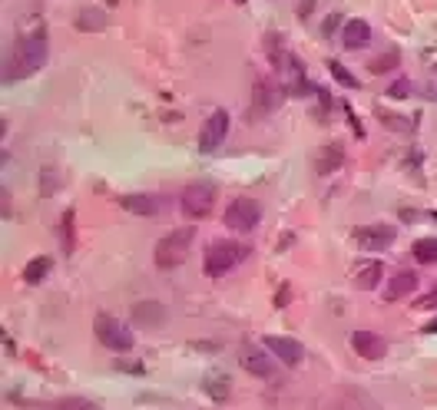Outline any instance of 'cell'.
<instances>
[{
	"instance_id": "6da1fadb",
	"label": "cell",
	"mask_w": 437,
	"mask_h": 410,
	"mask_svg": "<svg viewBox=\"0 0 437 410\" xmlns=\"http://www.w3.org/2000/svg\"><path fill=\"white\" fill-rule=\"evenodd\" d=\"M47 53H50V43H47V30L43 27L17 37V43L10 47L7 60H3V83H17V80H27L37 70H43Z\"/></svg>"
},
{
	"instance_id": "7a4b0ae2",
	"label": "cell",
	"mask_w": 437,
	"mask_h": 410,
	"mask_svg": "<svg viewBox=\"0 0 437 410\" xmlns=\"http://www.w3.org/2000/svg\"><path fill=\"white\" fill-rule=\"evenodd\" d=\"M249 258V245H242V242H232V238H215L206 245L202 251V268L209 278H222L225 272H232L236 265Z\"/></svg>"
},
{
	"instance_id": "3957f363",
	"label": "cell",
	"mask_w": 437,
	"mask_h": 410,
	"mask_svg": "<svg viewBox=\"0 0 437 410\" xmlns=\"http://www.w3.org/2000/svg\"><path fill=\"white\" fill-rule=\"evenodd\" d=\"M196 238V225H182V228H173L169 235H163L156 242V265L159 268H175L182 265L189 255V245Z\"/></svg>"
},
{
	"instance_id": "277c9868",
	"label": "cell",
	"mask_w": 437,
	"mask_h": 410,
	"mask_svg": "<svg viewBox=\"0 0 437 410\" xmlns=\"http://www.w3.org/2000/svg\"><path fill=\"white\" fill-rule=\"evenodd\" d=\"M278 93H285L282 83H275V80H268V76H259V80H255L249 110H245L249 123H262V119H268V116L278 110Z\"/></svg>"
},
{
	"instance_id": "5b68a950",
	"label": "cell",
	"mask_w": 437,
	"mask_h": 410,
	"mask_svg": "<svg viewBox=\"0 0 437 410\" xmlns=\"http://www.w3.org/2000/svg\"><path fill=\"white\" fill-rule=\"evenodd\" d=\"M93 331H96V341H100L103 348L116 351V354H126V351H133V344H136L133 331H129L123 321H116L113 314H96Z\"/></svg>"
},
{
	"instance_id": "8992f818",
	"label": "cell",
	"mask_w": 437,
	"mask_h": 410,
	"mask_svg": "<svg viewBox=\"0 0 437 410\" xmlns=\"http://www.w3.org/2000/svg\"><path fill=\"white\" fill-rule=\"evenodd\" d=\"M179 209L186 219L192 222H199L206 215H213L215 209V189L209 182H192V186L182 189V196H179Z\"/></svg>"
},
{
	"instance_id": "52a82bcc",
	"label": "cell",
	"mask_w": 437,
	"mask_h": 410,
	"mask_svg": "<svg viewBox=\"0 0 437 410\" xmlns=\"http://www.w3.org/2000/svg\"><path fill=\"white\" fill-rule=\"evenodd\" d=\"M259 222H262V209H259V202L255 199L238 196V199L229 202V209H225V225H229L232 232H252Z\"/></svg>"
},
{
	"instance_id": "ba28073f",
	"label": "cell",
	"mask_w": 437,
	"mask_h": 410,
	"mask_svg": "<svg viewBox=\"0 0 437 410\" xmlns=\"http://www.w3.org/2000/svg\"><path fill=\"white\" fill-rule=\"evenodd\" d=\"M394 225H385V222H371V225H361L358 232H354V245L361 251H385L394 245Z\"/></svg>"
},
{
	"instance_id": "9c48e42d",
	"label": "cell",
	"mask_w": 437,
	"mask_h": 410,
	"mask_svg": "<svg viewBox=\"0 0 437 410\" xmlns=\"http://www.w3.org/2000/svg\"><path fill=\"white\" fill-rule=\"evenodd\" d=\"M225 136H229V112L213 110L209 112V119H206L202 129H199V152H206V156L215 152L225 142Z\"/></svg>"
},
{
	"instance_id": "30bf717a",
	"label": "cell",
	"mask_w": 437,
	"mask_h": 410,
	"mask_svg": "<svg viewBox=\"0 0 437 410\" xmlns=\"http://www.w3.org/2000/svg\"><path fill=\"white\" fill-rule=\"evenodd\" d=\"M265 351H268L275 360H282L285 367H299L301 358H305V348H301L299 341H295V337H282V335L265 337Z\"/></svg>"
},
{
	"instance_id": "8fae6325",
	"label": "cell",
	"mask_w": 437,
	"mask_h": 410,
	"mask_svg": "<svg viewBox=\"0 0 437 410\" xmlns=\"http://www.w3.org/2000/svg\"><path fill=\"white\" fill-rule=\"evenodd\" d=\"M238 364H242L252 377H262V381H268V377L275 374V358L268 354V351H262V348H252V344H249V348H242Z\"/></svg>"
},
{
	"instance_id": "7c38bea8",
	"label": "cell",
	"mask_w": 437,
	"mask_h": 410,
	"mask_svg": "<svg viewBox=\"0 0 437 410\" xmlns=\"http://www.w3.org/2000/svg\"><path fill=\"white\" fill-rule=\"evenodd\" d=\"M351 348L364 360H381L387 354V341L375 331H351Z\"/></svg>"
},
{
	"instance_id": "4fadbf2b",
	"label": "cell",
	"mask_w": 437,
	"mask_h": 410,
	"mask_svg": "<svg viewBox=\"0 0 437 410\" xmlns=\"http://www.w3.org/2000/svg\"><path fill=\"white\" fill-rule=\"evenodd\" d=\"M120 209L133 212V215H143V219H152V215H159V209H163V202H159V196H146V192H126V196H120Z\"/></svg>"
},
{
	"instance_id": "5bb4252c",
	"label": "cell",
	"mask_w": 437,
	"mask_h": 410,
	"mask_svg": "<svg viewBox=\"0 0 437 410\" xmlns=\"http://www.w3.org/2000/svg\"><path fill=\"white\" fill-rule=\"evenodd\" d=\"M414 291H417V274L408 272V268H401L391 278H385V301H404Z\"/></svg>"
},
{
	"instance_id": "9a60e30c",
	"label": "cell",
	"mask_w": 437,
	"mask_h": 410,
	"mask_svg": "<svg viewBox=\"0 0 437 410\" xmlns=\"http://www.w3.org/2000/svg\"><path fill=\"white\" fill-rule=\"evenodd\" d=\"M381 278H385V265L375 258L358 261L354 272H351V281H354V288H361V291H375V288L381 285Z\"/></svg>"
},
{
	"instance_id": "2e32d148",
	"label": "cell",
	"mask_w": 437,
	"mask_h": 410,
	"mask_svg": "<svg viewBox=\"0 0 437 410\" xmlns=\"http://www.w3.org/2000/svg\"><path fill=\"white\" fill-rule=\"evenodd\" d=\"M368 43H371V27L364 20H348L341 30V47L345 50H364Z\"/></svg>"
},
{
	"instance_id": "e0dca14e",
	"label": "cell",
	"mask_w": 437,
	"mask_h": 410,
	"mask_svg": "<svg viewBox=\"0 0 437 410\" xmlns=\"http://www.w3.org/2000/svg\"><path fill=\"white\" fill-rule=\"evenodd\" d=\"M341 162H345V146L341 142H328L315 156V173L328 175V173H335V169H341Z\"/></svg>"
},
{
	"instance_id": "ac0fdd59",
	"label": "cell",
	"mask_w": 437,
	"mask_h": 410,
	"mask_svg": "<svg viewBox=\"0 0 437 410\" xmlns=\"http://www.w3.org/2000/svg\"><path fill=\"white\" fill-rule=\"evenodd\" d=\"M133 321L143 328H159L166 321V308L159 301H139V305H133Z\"/></svg>"
},
{
	"instance_id": "d6986e66",
	"label": "cell",
	"mask_w": 437,
	"mask_h": 410,
	"mask_svg": "<svg viewBox=\"0 0 437 410\" xmlns=\"http://www.w3.org/2000/svg\"><path fill=\"white\" fill-rule=\"evenodd\" d=\"M106 24H110V17L100 7H87V10L76 13V30L80 34H100V30H106Z\"/></svg>"
},
{
	"instance_id": "ffe728a7",
	"label": "cell",
	"mask_w": 437,
	"mask_h": 410,
	"mask_svg": "<svg viewBox=\"0 0 437 410\" xmlns=\"http://www.w3.org/2000/svg\"><path fill=\"white\" fill-rule=\"evenodd\" d=\"M229 384H232V381H229L225 374L213 371V374H206V381H202V390H206V394H209L215 404H222V400L229 397V390H232Z\"/></svg>"
},
{
	"instance_id": "44dd1931",
	"label": "cell",
	"mask_w": 437,
	"mask_h": 410,
	"mask_svg": "<svg viewBox=\"0 0 437 410\" xmlns=\"http://www.w3.org/2000/svg\"><path fill=\"white\" fill-rule=\"evenodd\" d=\"M76 212L73 209H66L60 215V245H63V255H73V249H76V238H73V232H76Z\"/></svg>"
},
{
	"instance_id": "7402d4cb",
	"label": "cell",
	"mask_w": 437,
	"mask_h": 410,
	"mask_svg": "<svg viewBox=\"0 0 437 410\" xmlns=\"http://www.w3.org/2000/svg\"><path fill=\"white\" fill-rule=\"evenodd\" d=\"M50 268H53V261L47 258V255L30 258V261H27V268H24V281H27V285H40V281L50 274Z\"/></svg>"
},
{
	"instance_id": "603a6c76",
	"label": "cell",
	"mask_w": 437,
	"mask_h": 410,
	"mask_svg": "<svg viewBox=\"0 0 437 410\" xmlns=\"http://www.w3.org/2000/svg\"><path fill=\"white\" fill-rule=\"evenodd\" d=\"M411 255L421 265H437V238H417L411 245Z\"/></svg>"
},
{
	"instance_id": "cb8c5ba5",
	"label": "cell",
	"mask_w": 437,
	"mask_h": 410,
	"mask_svg": "<svg viewBox=\"0 0 437 410\" xmlns=\"http://www.w3.org/2000/svg\"><path fill=\"white\" fill-rule=\"evenodd\" d=\"M328 73L335 76L338 83L345 89H358V76L351 73V70H345V63H338V60H328Z\"/></svg>"
},
{
	"instance_id": "d4e9b609",
	"label": "cell",
	"mask_w": 437,
	"mask_h": 410,
	"mask_svg": "<svg viewBox=\"0 0 437 410\" xmlns=\"http://www.w3.org/2000/svg\"><path fill=\"white\" fill-rule=\"evenodd\" d=\"M398 63H401V53H398V50H387L385 57H375V60L368 63V70L381 76V73H391V70H394Z\"/></svg>"
},
{
	"instance_id": "484cf974",
	"label": "cell",
	"mask_w": 437,
	"mask_h": 410,
	"mask_svg": "<svg viewBox=\"0 0 437 410\" xmlns=\"http://www.w3.org/2000/svg\"><path fill=\"white\" fill-rule=\"evenodd\" d=\"M378 119H381L387 129H398V133H408V129H411V123H408L404 116H398V112H387V110H381V106H378Z\"/></svg>"
},
{
	"instance_id": "4316f807",
	"label": "cell",
	"mask_w": 437,
	"mask_h": 410,
	"mask_svg": "<svg viewBox=\"0 0 437 410\" xmlns=\"http://www.w3.org/2000/svg\"><path fill=\"white\" fill-rule=\"evenodd\" d=\"M53 407L57 410H100L93 400H87V397H60Z\"/></svg>"
},
{
	"instance_id": "83f0119b",
	"label": "cell",
	"mask_w": 437,
	"mask_h": 410,
	"mask_svg": "<svg viewBox=\"0 0 437 410\" xmlns=\"http://www.w3.org/2000/svg\"><path fill=\"white\" fill-rule=\"evenodd\" d=\"M411 89H414V83L408 80V76H401V80H394V83L387 87V96H391V100H408Z\"/></svg>"
},
{
	"instance_id": "f1b7e54d",
	"label": "cell",
	"mask_w": 437,
	"mask_h": 410,
	"mask_svg": "<svg viewBox=\"0 0 437 410\" xmlns=\"http://www.w3.org/2000/svg\"><path fill=\"white\" fill-rule=\"evenodd\" d=\"M414 308H424V311H437V285L431 288V291H427L424 298L417 301V305H414Z\"/></svg>"
},
{
	"instance_id": "f546056e",
	"label": "cell",
	"mask_w": 437,
	"mask_h": 410,
	"mask_svg": "<svg viewBox=\"0 0 437 410\" xmlns=\"http://www.w3.org/2000/svg\"><path fill=\"white\" fill-rule=\"evenodd\" d=\"M288 298H292V288L282 285V288H278V295H275V308H285Z\"/></svg>"
},
{
	"instance_id": "4dcf8cb0",
	"label": "cell",
	"mask_w": 437,
	"mask_h": 410,
	"mask_svg": "<svg viewBox=\"0 0 437 410\" xmlns=\"http://www.w3.org/2000/svg\"><path fill=\"white\" fill-rule=\"evenodd\" d=\"M312 10H315V0H299V17H301V20H308Z\"/></svg>"
},
{
	"instance_id": "1f68e13d",
	"label": "cell",
	"mask_w": 437,
	"mask_h": 410,
	"mask_svg": "<svg viewBox=\"0 0 437 410\" xmlns=\"http://www.w3.org/2000/svg\"><path fill=\"white\" fill-rule=\"evenodd\" d=\"M345 112H348V119H351V129H354V136H364V129H361V123H358V116L351 112V106H345Z\"/></svg>"
},
{
	"instance_id": "d6a6232c",
	"label": "cell",
	"mask_w": 437,
	"mask_h": 410,
	"mask_svg": "<svg viewBox=\"0 0 437 410\" xmlns=\"http://www.w3.org/2000/svg\"><path fill=\"white\" fill-rule=\"evenodd\" d=\"M424 96L437 100V76H431V80H427V93H424Z\"/></svg>"
},
{
	"instance_id": "836d02e7",
	"label": "cell",
	"mask_w": 437,
	"mask_h": 410,
	"mask_svg": "<svg viewBox=\"0 0 437 410\" xmlns=\"http://www.w3.org/2000/svg\"><path fill=\"white\" fill-rule=\"evenodd\" d=\"M335 27H338V13L325 20V37H331V34H335Z\"/></svg>"
},
{
	"instance_id": "e575fe53",
	"label": "cell",
	"mask_w": 437,
	"mask_h": 410,
	"mask_svg": "<svg viewBox=\"0 0 437 410\" xmlns=\"http://www.w3.org/2000/svg\"><path fill=\"white\" fill-rule=\"evenodd\" d=\"M120 371H129V374H143V364H116Z\"/></svg>"
},
{
	"instance_id": "d590c367",
	"label": "cell",
	"mask_w": 437,
	"mask_h": 410,
	"mask_svg": "<svg viewBox=\"0 0 437 410\" xmlns=\"http://www.w3.org/2000/svg\"><path fill=\"white\" fill-rule=\"evenodd\" d=\"M424 335H437V318H431V321L424 324Z\"/></svg>"
},
{
	"instance_id": "8d00e7d4",
	"label": "cell",
	"mask_w": 437,
	"mask_h": 410,
	"mask_svg": "<svg viewBox=\"0 0 437 410\" xmlns=\"http://www.w3.org/2000/svg\"><path fill=\"white\" fill-rule=\"evenodd\" d=\"M236 3H242V0H236Z\"/></svg>"
}]
</instances>
